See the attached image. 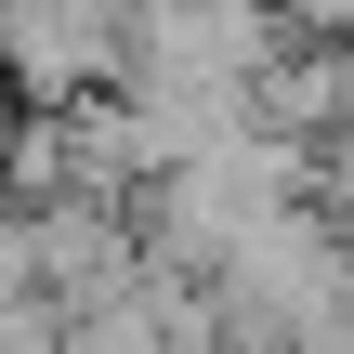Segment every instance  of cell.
<instances>
[{
    "mask_svg": "<svg viewBox=\"0 0 354 354\" xmlns=\"http://www.w3.org/2000/svg\"><path fill=\"white\" fill-rule=\"evenodd\" d=\"M13 131H26V92H13V66H0V158H13Z\"/></svg>",
    "mask_w": 354,
    "mask_h": 354,
    "instance_id": "cell-4",
    "label": "cell"
},
{
    "mask_svg": "<svg viewBox=\"0 0 354 354\" xmlns=\"http://www.w3.org/2000/svg\"><path fill=\"white\" fill-rule=\"evenodd\" d=\"M13 289H53V263H39V210L26 197H0V302Z\"/></svg>",
    "mask_w": 354,
    "mask_h": 354,
    "instance_id": "cell-2",
    "label": "cell"
},
{
    "mask_svg": "<svg viewBox=\"0 0 354 354\" xmlns=\"http://www.w3.org/2000/svg\"><path fill=\"white\" fill-rule=\"evenodd\" d=\"M0 354H79V302L66 289H13L0 302Z\"/></svg>",
    "mask_w": 354,
    "mask_h": 354,
    "instance_id": "cell-1",
    "label": "cell"
},
{
    "mask_svg": "<svg viewBox=\"0 0 354 354\" xmlns=\"http://www.w3.org/2000/svg\"><path fill=\"white\" fill-rule=\"evenodd\" d=\"M276 13H289L302 39H354V0H276Z\"/></svg>",
    "mask_w": 354,
    "mask_h": 354,
    "instance_id": "cell-3",
    "label": "cell"
}]
</instances>
